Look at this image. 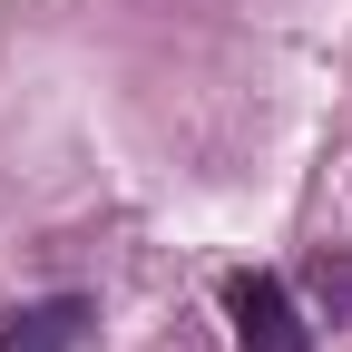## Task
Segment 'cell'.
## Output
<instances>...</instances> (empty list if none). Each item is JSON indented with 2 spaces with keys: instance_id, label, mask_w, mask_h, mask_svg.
<instances>
[{
  "instance_id": "cell-1",
  "label": "cell",
  "mask_w": 352,
  "mask_h": 352,
  "mask_svg": "<svg viewBox=\"0 0 352 352\" xmlns=\"http://www.w3.org/2000/svg\"><path fill=\"white\" fill-rule=\"evenodd\" d=\"M226 314H235V342H245V352H314V333H303L294 294H284L274 274H235V284H226Z\"/></svg>"
},
{
  "instance_id": "cell-2",
  "label": "cell",
  "mask_w": 352,
  "mask_h": 352,
  "mask_svg": "<svg viewBox=\"0 0 352 352\" xmlns=\"http://www.w3.org/2000/svg\"><path fill=\"white\" fill-rule=\"evenodd\" d=\"M78 333H88V303L78 294H50V303H30V314H10L0 352H78Z\"/></svg>"
}]
</instances>
